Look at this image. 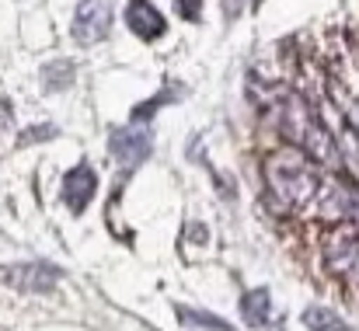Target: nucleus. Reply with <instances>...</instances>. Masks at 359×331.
Here are the masks:
<instances>
[{
	"label": "nucleus",
	"mask_w": 359,
	"mask_h": 331,
	"mask_svg": "<svg viewBox=\"0 0 359 331\" xmlns=\"http://www.w3.org/2000/svg\"><path fill=\"white\" fill-rule=\"evenodd\" d=\"M60 276L63 272L49 262H21V265L0 269V279L14 290H25V293H49L60 283Z\"/></svg>",
	"instance_id": "20e7f679"
},
{
	"label": "nucleus",
	"mask_w": 359,
	"mask_h": 331,
	"mask_svg": "<svg viewBox=\"0 0 359 331\" xmlns=\"http://www.w3.org/2000/svg\"><path fill=\"white\" fill-rule=\"evenodd\" d=\"M325 255H328L332 272H349L359 262V230H353V227L332 230L328 234V244H325Z\"/></svg>",
	"instance_id": "423d86ee"
},
{
	"label": "nucleus",
	"mask_w": 359,
	"mask_h": 331,
	"mask_svg": "<svg viewBox=\"0 0 359 331\" xmlns=\"http://www.w3.org/2000/svg\"><path fill=\"white\" fill-rule=\"evenodd\" d=\"M95 192H98V175L91 164H77L63 175V203L70 206V213H84Z\"/></svg>",
	"instance_id": "39448f33"
},
{
	"label": "nucleus",
	"mask_w": 359,
	"mask_h": 331,
	"mask_svg": "<svg viewBox=\"0 0 359 331\" xmlns=\"http://www.w3.org/2000/svg\"><path fill=\"white\" fill-rule=\"evenodd\" d=\"M56 133H60L56 126H49V122H42V126H32L28 133H21V140H18V143H21V147H28V143H42V140H53Z\"/></svg>",
	"instance_id": "ddd939ff"
},
{
	"label": "nucleus",
	"mask_w": 359,
	"mask_h": 331,
	"mask_svg": "<svg viewBox=\"0 0 359 331\" xmlns=\"http://www.w3.org/2000/svg\"><path fill=\"white\" fill-rule=\"evenodd\" d=\"M265 182H269L272 199L283 203V210L304 206V203H311L314 192H318V178H314L311 157H307V150H300V147L272 150L269 161H265Z\"/></svg>",
	"instance_id": "f257e3e1"
},
{
	"label": "nucleus",
	"mask_w": 359,
	"mask_h": 331,
	"mask_svg": "<svg viewBox=\"0 0 359 331\" xmlns=\"http://www.w3.org/2000/svg\"><path fill=\"white\" fill-rule=\"evenodd\" d=\"M175 98H178V91L164 88L161 95H154L150 102H143V105H136V109H133V122H147V119H150L154 112L161 109V105H168V102H175Z\"/></svg>",
	"instance_id": "f8f14e48"
},
{
	"label": "nucleus",
	"mask_w": 359,
	"mask_h": 331,
	"mask_svg": "<svg viewBox=\"0 0 359 331\" xmlns=\"http://www.w3.org/2000/svg\"><path fill=\"white\" fill-rule=\"evenodd\" d=\"M112 18H116L112 0H81L77 14H74V39L81 46L105 42L109 32H112Z\"/></svg>",
	"instance_id": "f03ea898"
},
{
	"label": "nucleus",
	"mask_w": 359,
	"mask_h": 331,
	"mask_svg": "<svg viewBox=\"0 0 359 331\" xmlns=\"http://www.w3.org/2000/svg\"><path fill=\"white\" fill-rule=\"evenodd\" d=\"M241 11H244V0H224V18L227 21H238Z\"/></svg>",
	"instance_id": "2eb2a0df"
},
{
	"label": "nucleus",
	"mask_w": 359,
	"mask_h": 331,
	"mask_svg": "<svg viewBox=\"0 0 359 331\" xmlns=\"http://www.w3.org/2000/svg\"><path fill=\"white\" fill-rule=\"evenodd\" d=\"M304 325L311 331H353L335 311H328V307H307V311H304Z\"/></svg>",
	"instance_id": "9d476101"
},
{
	"label": "nucleus",
	"mask_w": 359,
	"mask_h": 331,
	"mask_svg": "<svg viewBox=\"0 0 359 331\" xmlns=\"http://www.w3.org/2000/svg\"><path fill=\"white\" fill-rule=\"evenodd\" d=\"M109 150H112V157L119 161L122 168H136V164H143V161L150 157L154 136H150V129L140 126V122L119 126V129H112V136H109Z\"/></svg>",
	"instance_id": "7ed1b4c3"
},
{
	"label": "nucleus",
	"mask_w": 359,
	"mask_h": 331,
	"mask_svg": "<svg viewBox=\"0 0 359 331\" xmlns=\"http://www.w3.org/2000/svg\"><path fill=\"white\" fill-rule=\"evenodd\" d=\"M175 311H178V321L189 331H238L234 325H227L224 318H217V314H210V311H203V307L175 304Z\"/></svg>",
	"instance_id": "6e6552de"
},
{
	"label": "nucleus",
	"mask_w": 359,
	"mask_h": 331,
	"mask_svg": "<svg viewBox=\"0 0 359 331\" xmlns=\"http://www.w3.org/2000/svg\"><path fill=\"white\" fill-rule=\"evenodd\" d=\"M241 314H244V321H248L251 328H265V325H269V318H272L269 290L262 286V290H251V293H244V297H241Z\"/></svg>",
	"instance_id": "1a4fd4ad"
},
{
	"label": "nucleus",
	"mask_w": 359,
	"mask_h": 331,
	"mask_svg": "<svg viewBox=\"0 0 359 331\" xmlns=\"http://www.w3.org/2000/svg\"><path fill=\"white\" fill-rule=\"evenodd\" d=\"M178 11H182V18L199 21V14H203V0H178Z\"/></svg>",
	"instance_id": "4468645a"
},
{
	"label": "nucleus",
	"mask_w": 359,
	"mask_h": 331,
	"mask_svg": "<svg viewBox=\"0 0 359 331\" xmlns=\"http://www.w3.org/2000/svg\"><path fill=\"white\" fill-rule=\"evenodd\" d=\"M42 84H46V91H63V88H70V84H74V63H70V60H53V63H46Z\"/></svg>",
	"instance_id": "9b49d317"
},
{
	"label": "nucleus",
	"mask_w": 359,
	"mask_h": 331,
	"mask_svg": "<svg viewBox=\"0 0 359 331\" xmlns=\"http://www.w3.org/2000/svg\"><path fill=\"white\" fill-rule=\"evenodd\" d=\"M126 25H129L133 35H140V39H147V42L161 39L164 28H168L164 14H161L150 0H133V4L126 7Z\"/></svg>",
	"instance_id": "0eeeda50"
}]
</instances>
